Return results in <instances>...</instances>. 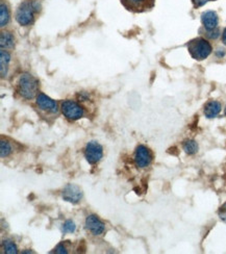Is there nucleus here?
<instances>
[{"mask_svg":"<svg viewBox=\"0 0 226 254\" xmlns=\"http://www.w3.org/2000/svg\"><path fill=\"white\" fill-rule=\"evenodd\" d=\"M86 229L93 235H101L104 230V223L95 215H90L86 219Z\"/></svg>","mask_w":226,"mask_h":254,"instance_id":"8","label":"nucleus"},{"mask_svg":"<svg viewBox=\"0 0 226 254\" xmlns=\"http://www.w3.org/2000/svg\"><path fill=\"white\" fill-rule=\"evenodd\" d=\"M3 248H4L5 253H7V254H16V253H18L17 246L15 245V243L13 241H11V240H5L3 242Z\"/></svg>","mask_w":226,"mask_h":254,"instance_id":"18","label":"nucleus"},{"mask_svg":"<svg viewBox=\"0 0 226 254\" xmlns=\"http://www.w3.org/2000/svg\"><path fill=\"white\" fill-rule=\"evenodd\" d=\"M0 45L1 48H12L14 46V37L11 32H2L0 35Z\"/></svg>","mask_w":226,"mask_h":254,"instance_id":"14","label":"nucleus"},{"mask_svg":"<svg viewBox=\"0 0 226 254\" xmlns=\"http://www.w3.org/2000/svg\"><path fill=\"white\" fill-rule=\"evenodd\" d=\"M222 41H223L224 45H226V29L224 30V32H223V34H222Z\"/></svg>","mask_w":226,"mask_h":254,"instance_id":"24","label":"nucleus"},{"mask_svg":"<svg viewBox=\"0 0 226 254\" xmlns=\"http://www.w3.org/2000/svg\"><path fill=\"white\" fill-rule=\"evenodd\" d=\"M201 21L206 31L216 30L217 25H218V15L213 11H207L201 15Z\"/></svg>","mask_w":226,"mask_h":254,"instance_id":"10","label":"nucleus"},{"mask_svg":"<svg viewBox=\"0 0 226 254\" xmlns=\"http://www.w3.org/2000/svg\"><path fill=\"white\" fill-rule=\"evenodd\" d=\"M124 2L130 8L141 10V8L148 7L152 3V0H124Z\"/></svg>","mask_w":226,"mask_h":254,"instance_id":"13","label":"nucleus"},{"mask_svg":"<svg viewBox=\"0 0 226 254\" xmlns=\"http://www.w3.org/2000/svg\"><path fill=\"white\" fill-rule=\"evenodd\" d=\"M225 115H226V108H225Z\"/></svg>","mask_w":226,"mask_h":254,"instance_id":"26","label":"nucleus"},{"mask_svg":"<svg viewBox=\"0 0 226 254\" xmlns=\"http://www.w3.org/2000/svg\"><path fill=\"white\" fill-rule=\"evenodd\" d=\"M62 196L65 201L72 204H77L81 200V198H83V192H81L80 188L76 185L69 184L63 190Z\"/></svg>","mask_w":226,"mask_h":254,"instance_id":"7","label":"nucleus"},{"mask_svg":"<svg viewBox=\"0 0 226 254\" xmlns=\"http://www.w3.org/2000/svg\"><path fill=\"white\" fill-rule=\"evenodd\" d=\"M62 113L68 120L75 121L80 119L85 115L83 106H80L77 102L73 100H65L62 103Z\"/></svg>","mask_w":226,"mask_h":254,"instance_id":"4","label":"nucleus"},{"mask_svg":"<svg viewBox=\"0 0 226 254\" xmlns=\"http://www.w3.org/2000/svg\"><path fill=\"white\" fill-rule=\"evenodd\" d=\"M103 157V148L96 141H91L87 144L85 148V158L89 164L95 165Z\"/></svg>","mask_w":226,"mask_h":254,"instance_id":"5","label":"nucleus"},{"mask_svg":"<svg viewBox=\"0 0 226 254\" xmlns=\"http://www.w3.org/2000/svg\"><path fill=\"white\" fill-rule=\"evenodd\" d=\"M8 21H10V12H8L6 5L1 4V6H0V26H5Z\"/></svg>","mask_w":226,"mask_h":254,"instance_id":"16","label":"nucleus"},{"mask_svg":"<svg viewBox=\"0 0 226 254\" xmlns=\"http://www.w3.org/2000/svg\"><path fill=\"white\" fill-rule=\"evenodd\" d=\"M11 153H12L11 144L7 141L1 140V142H0V156H1L2 159H4L10 156Z\"/></svg>","mask_w":226,"mask_h":254,"instance_id":"17","label":"nucleus"},{"mask_svg":"<svg viewBox=\"0 0 226 254\" xmlns=\"http://www.w3.org/2000/svg\"><path fill=\"white\" fill-rule=\"evenodd\" d=\"M62 230L64 233H73L76 230V225L73 221L67 220V221H65L64 224H63Z\"/></svg>","mask_w":226,"mask_h":254,"instance_id":"19","label":"nucleus"},{"mask_svg":"<svg viewBox=\"0 0 226 254\" xmlns=\"http://www.w3.org/2000/svg\"><path fill=\"white\" fill-rule=\"evenodd\" d=\"M10 62H11L10 53L2 49L0 51V73H1L2 77H4L7 73V68Z\"/></svg>","mask_w":226,"mask_h":254,"instance_id":"12","label":"nucleus"},{"mask_svg":"<svg viewBox=\"0 0 226 254\" xmlns=\"http://www.w3.org/2000/svg\"><path fill=\"white\" fill-rule=\"evenodd\" d=\"M40 11V3L35 0H26L18 7L16 20L22 26H29L34 20V14Z\"/></svg>","mask_w":226,"mask_h":254,"instance_id":"1","label":"nucleus"},{"mask_svg":"<svg viewBox=\"0 0 226 254\" xmlns=\"http://www.w3.org/2000/svg\"><path fill=\"white\" fill-rule=\"evenodd\" d=\"M225 54V51H218L217 52V56H219V57H223Z\"/></svg>","mask_w":226,"mask_h":254,"instance_id":"25","label":"nucleus"},{"mask_svg":"<svg viewBox=\"0 0 226 254\" xmlns=\"http://www.w3.org/2000/svg\"><path fill=\"white\" fill-rule=\"evenodd\" d=\"M209 1H211V0H192V2H193L195 7L202 6V5H204L206 2H209Z\"/></svg>","mask_w":226,"mask_h":254,"instance_id":"22","label":"nucleus"},{"mask_svg":"<svg viewBox=\"0 0 226 254\" xmlns=\"http://www.w3.org/2000/svg\"><path fill=\"white\" fill-rule=\"evenodd\" d=\"M221 103L218 101H209L205 106H204V115L206 118H209V119H213V118H216L218 116L221 112Z\"/></svg>","mask_w":226,"mask_h":254,"instance_id":"11","label":"nucleus"},{"mask_svg":"<svg viewBox=\"0 0 226 254\" xmlns=\"http://www.w3.org/2000/svg\"><path fill=\"white\" fill-rule=\"evenodd\" d=\"M53 253H59V254H67V248L64 246V244H59L58 246L54 249V251H52Z\"/></svg>","mask_w":226,"mask_h":254,"instance_id":"20","label":"nucleus"},{"mask_svg":"<svg viewBox=\"0 0 226 254\" xmlns=\"http://www.w3.org/2000/svg\"><path fill=\"white\" fill-rule=\"evenodd\" d=\"M39 90V83L32 75L29 73H23L20 75L19 80H18L17 91L23 98L30 100L32 99Z\"/></svg>","mask_w":226,"mask_h":254,"instance_id":"2","label":"nucleus"},{"mask_svg":"<svg viewBox=\"0 0 226 254\" xmlns=\"http://www.w3.org/2000/svg\"><path fill=\"white\" fill-rule=\"evenodd\" d=\"M183 148H184V151L189 154V156H193V154L197 153L198 151V144L196 141L194 140H187L184 142L183 144Z\"/></svg>","mask_w":226,"mask_h":254,"instance_id":"15","label":"nucleus"},{"mask_svg":"<svg viewBox=\"0 0 226 254\" xmlns=\"http://www.w3.org/2000/svg\"><path fill=\"white\" fill-rule=\"evenodd\" d=\"M188 50L191 57L197 61H203L212 53L211 44L202 38L194 39L188 44Z\"/></svg>","mask_w":226,"mask_h":254,"instance_id":"3","label":"nucleus"},{"mask_svg":"<svg viewBox=\"0 0 226 254\" xmlns=\"http://www.w3.org/2000/svg\"><path fill=\"white\" fill-rule=\"evenodd\" d=\"M78 97H79V99H81V101H86L87 99L89 98L88 94H87V93H85V92L79 93V94H78Z\"/></svg>","mask_w":226,"mask_h":254,"instance_id":"23","label":"nucleus"},{"mask_svg":"<svg viewBox=\"0 0 226 254\" xmlns=\"http://www.w3.org/2000/svg\"><path fill=\"white\" fill-rule=\"evenodd\" d=\"M133 160L135 166L138 168H141V169L147 168L152 162V153L146 146H144V145H139L134 151Z\"/></svg>","mask_w":226,"mask_h":254,"instance_id":"6","label":"nucleus"},{"mask_svg":"<svg viewBox=\"0 0 226 254\" xmlns=\"http://www.w3.org/2000/svg\"><path fill=\"white\" fill-rule=\"evenodd\" d=\"M37 105L43 111L48 113H58V103L45 94H39L37 97Z\"/></svg>","mask_w":226,"mask_h":254,"instance_id":"9","label":"nucleus"},{"mask_svg":"<svg viewBox=\"0 0 226 254\" xmlns=\"http://www.w3.org/2000/svg\"><path fill=\"white\" fill-rule=\"evenodd\" d=\"M218 215L220 217V219L226 223V202L220 207V210L218 212Z\"/></svg>","mask_w":226,"mask_h":254,"instance_id":"21","label":"nucleus"}]
</instances>
